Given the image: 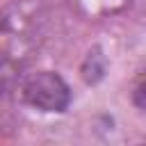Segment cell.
I'll return each instance as SVG.
<instances>
[{
  "label": "cell",
  "mask_w": 146,
  "mask_h": 146,
  "mask_svg": "<svg viewBox=\"0 0 146 146\" xmlns=\"http://www.w3.org/2000/svg\"><path fill=\"white\" fill-rule=\"evenodd\" d=\"M46 32V9L41 0H16L0 11V73H14L32 59Z\"/></svg>",
  "instance_id": "6da1fadb"
},
{
  "label": "cell",
  "mask_w": 146,
  "mask_h": 146,
  "mask_svg": "<svg viewBox=\"0 0 146 146\" xmlns=\"http://www.w3.org/2000/svg\"><path fill=\"white\" fill-rule=\"evenodd\" d=\"M21 98L41 112H64L71 103V91L57 73L36 71L21 82Z\"/></svg>",
  "instance_id": "7a4b0ae2"
}]
</instances>
